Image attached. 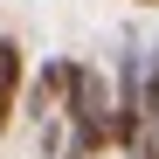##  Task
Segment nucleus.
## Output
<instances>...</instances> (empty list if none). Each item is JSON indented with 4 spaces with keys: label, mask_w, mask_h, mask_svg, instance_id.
<instances>
[{
    "label": "nucleus",
    "mask_w": 159,
    "mask_h": 159,
    "mask_svg": "<svg viewBox=\"0 0 159 159\" xmlns=\"http://www.w3.org/2000/svg\"><path fill=\"white\" fill-rule=\"evenodd\" d=\"M131 7H159V0H131Z\"/></svg>",
    "instance_id": "4"
},
{
    "label": "nucleus",
    "mask_w": 159,
    "mask_h": 159,
    "mask_svg": "<svg viewBox=\"0 0 159 159\" xmlns=\"http://www.w3.org/2000/svg\"><path fill=\"white\" fill-rule=\"evenodd\" d=\"M21 83H28V48L14 35H0V139H7L14 118H21Z\"/></svg>",
    "instance_id": "2"
},
{
    "label": "nucleus",
    "mask_w": 159,
    "mask_h": 159,
    "mask_svg": "<svg viewBox=\"0 0 159 159\" xmlns=\"http://www.w3.org/2000/svg\"><path fill=\"white\" fill-rule=\"evenodd\" d=\"M69 62H76V56H42V62L28 69V83H21V111H28V118H48V111H62Z\"/></svg>",
    "instance_id": "1"
},
{
    "label": "nucleus",
    "mask_w": 159,
    "mask_h": 159,
    "mask_svg": "<svg viewBox=\"0 0 159 159\" xmlns=\"http://www.w3.org/2000/svg\"><path fill=\"white\" fill-rule=\"evenodd\" d=\"M125 159H159V131H152V125H145V139H139V145H131V152H125Z\"/></svg>",
    "instance_id": "3"
}]
</instances>
